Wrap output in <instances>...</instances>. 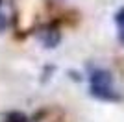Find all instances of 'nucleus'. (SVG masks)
<instances>
[{"mask_svg":"<svg viewBox=\"0 0 124 122\" xmlns=\"http://www.w3.org/2000/svg\"><path fill=\"white\" fill-rule=\"evenodd\" d=\"M111 81H113V76L109 70L96 69L91 72V87H111Z\"/></svg>","mask_w":124,"mask_h":122,"instance_id":"obj_1","label":"nucleus"},{"mask_svg":"<svg viewBox=\"0 0 124 122\" xmlns=\"http://www.w3.org/2000/svg\"><path fill=\"white\" fill-rule=\"evenodd\" d=\"M91 94L94 98H98V100H108V102H119L122 98L111 87H91Z\"/></svg>","mask_w":124,"mask_h":122,"instance_id":"obj_2","label":"nucleus"},{"mask_svg":"<svg viewBox=\"0 0 124 122\" xmlns=\"http://www.w3.org/2000/svg\"><path fill=\"white\" fill-rule=\"evenodd\" d=\"M43 43H45L46 48H54V46L59 43V31H57L56 28H48V30L45 31V35H43Z\"/></svg>","mask_w":124,"mask_h":122,"instance_id":"obj_3","label":"nucleus"},{"mask_svg":"<svg viewBox=\"0 0 124 122\" xmlns=\"http://www.w3.org/2000/svg\"><path fill=\"white\" fill-rule=\"evenodd\" d=\"M6 122H28V117L21 111H11L8 117H6Z\"/></svg>","mask_w":124,"mask_h":122,"instance_id":"obj_4","label":"nucleus"},{"mask_svg":"<svg viewBox=\"0 0 124 122\" xmlns=\"http://www.w3.org/2000/svg\"><path fill=\"white\" fill-rule=\"evenodd\" d=\"M115 22H117L120 28H124V8H120V9L115 13Z\"/></svg>","mask_w":124,"mask_h":122,"instance_id":"obj_5","label":"nucleus"},{"mask_svg":"<svg viewBox=\"0 0 124 122\" xmlns=\"http://www.w3.org/2000/svg\"><path fill=\"white\" fill-rule=\"evenodd\" d=\"M6 26H8V19H6V15H2V13H0V33L6 30Z\"/></svg>","mask_w":124,"mask_h":122,"instance_id":"obj_6","label":"nucleus"},{"mask_svg":"<svg viewBox=\"0 0 124 122\" xmlns=\"http://www.w3.org/2000/svg\"><path fill=\"white\" fill-rule=\"evenodd\" d=\"M120 41H122V43H124V31H122V33H120Z\"/></svg>","mask_w":124,"mask_h":122,"instance_id":"obj_7","label":"nucleus"},{"mask_svg":"<svg viewBox=\"0 0 124 122\" xmlns=\"http://www.w3.org/2000/svg\"><path fill=\"white\" fill-rule=\"evenodd\" d=\"M0 4H2V0H0Z\"/></svg>","mask_w":124,"mask_h":122,"instance_id":"obj_8","label":"nucleus"}]
</instances>
